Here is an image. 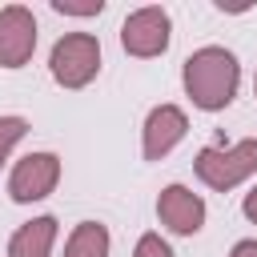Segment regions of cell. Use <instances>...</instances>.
I'll use <instances>...</instances> for the list:
<instances>
[{
    "instance_id": "7c38bea8",
    "label": "cell",
    "mask_w": 257,
    "mask_h": 257,
    "mask_svg": "<svg viewBox=\"0 0 257 257\" xmlns=\"http://www.w3.org/2000/svg\"><path fill=\"white\" fill-rule=\"evenodd\" d=\"M52 12H60V16H100L104 0H52Z\"/></svg>"
},
{
    "instance_id": "ba28073f",
    "label": "cell",
    "mask_w": 257,
    "mask_h": 257,
    "mask_svg": "<svg viewBox=\"0 0 257 257\" xmlns=\"http://www.w3.org/2000/svg\"><path fill=\"white\" fill-rule=\"evenodd\" d=\"M36 16L24 4H4L0 8V68H24L36 52Z\"/></svg>"
},
{
    "instance_id": "2e32d148",
    "label": "cell",
    "mask_w": 257,
    "mask_h": 257,
    "mask_svg": "<svg viewBox=\"0 0 257 257\" xmlns=\"http://www.w3.org/2000/svg\"><path fill=\"white\" fill-rule=\"evenodd\" d=\"M253 96H257V72H253Z\"/></svg>"
},
{
    "instance_id": "5b68a950",
    "label": "cell",
    "mask_w": 257,
    "mask_h": 257,
    "mask_svg": "<svg viewBox=\"0 0 257 257\" xmlns=\"http://www.w3.org/2000/svg\"><path fill=\"white\" fill-rule=\"evenodd\" d=\"M60 185V157L40 149V153H28L12 165L8 173V201L16 205H36L44 197H52Z\"/></svg>"
},
{
    "instance_id": "277c9868",
    "label": "cell",
    "mask_w": 257,
    "mask_h": 257,
    "mask_svg": "<svg viewBox=\"0 0 257 257\" xmlns=\"http://www.w3.org/2000/svg\"><path fill=\"white\" fill-rule=\"evenodd\" d=\"M169 40H173V16L169 8L161 4H145V8H133L120 24V48L137 60H153V56H165L169 52Z\"/></svg>"
},
{
    "instance_id": "3957f363",
    "label": "cell",
    "mask_w": 257,
    "mask_h": 257,
    "mask_svg": "<svg viewBox=\"0 0 257 257\" xmlns=\"http://www.w3.org/2000/svg\"><path fill=\"white\" fill-rule=\"evenodd\" d=\"M48 72L60 88H88L100 72V40L92 32H64L48 52Z\"/></svg>"
},
{
    "instance_id": "8992f818",
    "label": "cell",
    "mask_w": 257,
    "mask_h": 257,
    "mask_svg": "<svg viewBox=\"0 0 257 257\" xmlns=\"http://www.w3.org/2000/svg\"><path fill=\"white\" fill-rule=\"evenodd\" d=\"M189 137V112L181 104H153L145 124H141V157L145 161H165L181 141Z\"/></svg>"
},
{
    "instance_id": "30bf717a",
    "label": "cell",
    "mask_w": 257,
    "mask_h": 257,
    "mask_svg": "<svg viewBox=\"0 0 257 257\" xmlns=\"http://www.w3.org/2000/svg\"><path fill=\"white\" fill-rule=\"evenodd\" d=\"M112 237L100 221H76L72 233L64 237V257H108Z\"/></svg>"
},
{
    "instance_id": "5bb4252c",
    "label": "cell",
    "mask_w": 257,
    "mask_h": 257,
    "mask_svg": "<svg viewBox=\"0 0 257 257\" xmlns=\"http://www.w3.org/2000/svg\"><path fill=\"white\" fill-rule=\"evenodd\" d=\"M229 257H257V237H241V241L229 249Z\"/></svg>"
},
{
    "instance_id": "7a4b0ae2",
    "label": "cell",
    "mask_w": 257,
    "mask_h": 257,
    "mask_svg": "<svg viewBox=\"0 0 257 257\" xmlns=\"http://www.w3.org/2000/svg\"><path fill=\"white\" fill-rule=\"evenodd\" d=\"M193 173L213 193H229L245 185L249 177H257V137H245L237 145H205L193 157Z\"/></svg>"
},
{
    "instance_id": "8fae6325",
    "label": "cell",
    "mask_w": 257,
    "mask_h": 257,
    "mask_svg": "<svg viewBox=\"0 0 257 257\" xmlns=\"http://www.w3.org/2000/svg\"><path fill=\"white\" fill-rule=\"evenodd\" d=\"M28 137V116L20 112H4L0 116V169L8 165V157L16 153V145Z\"/></svg>"
},
{
    "instance_id": "52a82bcc",
    "label": "cell",
    "mask_w": 257,
    "mask_h": 257,
    "mask_svg": "<svg viewBox=\"0 0 257 257\" xmlns=\"http://www.w3.org/2000/svg\"><path fill=\"white\" fill-rule=\"evenodd\" d=\"M205 217H209L205 197L193 193L189 185L173 181V185L161 189V197H157V221H161L173 237H197V233L205 229Z\"/></svg>"
},
{
    "instance_id": "9a60e30c",
    "label": "cell",
    "mask_w": 257,
    "mask_h": 257,
    "mask_svg": "<svg viewBox=\"0 0 257 257\" xmlns=\"http://www.w3.org/2000/svg\"><path fill=\"white\" fill-rule=\"evenodd\" d=\"M241 213H245V221H249V225H257V185L245 193V201H241Z\"/></svg>"
},
{
    "instance_id": "9c48e42d",
    "label": "cell",
    "mask_w": 257,
    "mask_h": 257,
    "mask_svg": "<svg viewBox=\"0 0 257 257\" xmlns=\"http://www.w3.org/2000/svg\"><path fill=\"white\" fill-rule=\"evenodd\" d=\"M56 237H60V221L52 213H40V217H32V221H24V225L12 229L8 257H52Z\"/></svg>"
},
{
    "instance_id": "6da1fadb",
    "label": "cell",
    "mask_w": 257,
    "mask_h": 257,
    "mask_svg": "<svg viewBox=\"0 0 257 257\" xmlns=\"http://www.w3.org/2000/svg\"><path fill=\"white\" fill-rule=\"evenodd\" d=\"M181 84H185V96L193 100V108L225 112L241 88V60L221 44L193 48L181 64Z\"/></svg>"
},
{
    "instance_id": "4fadbf2b",
    "label": "cell",
    "mask_w": 257,
    "mask_h": 257,
    "mask_svg": "<svg viewBox=\"0 0 257 257\" xmlns=\"http://www.w3.org/2000/svg\"><path fill=\"white\" fill-rule=\"evenodd\" d=\"M133 257H173V249L161 233H141L137 245H133Z\"/></svg>"
}]
</instances>
